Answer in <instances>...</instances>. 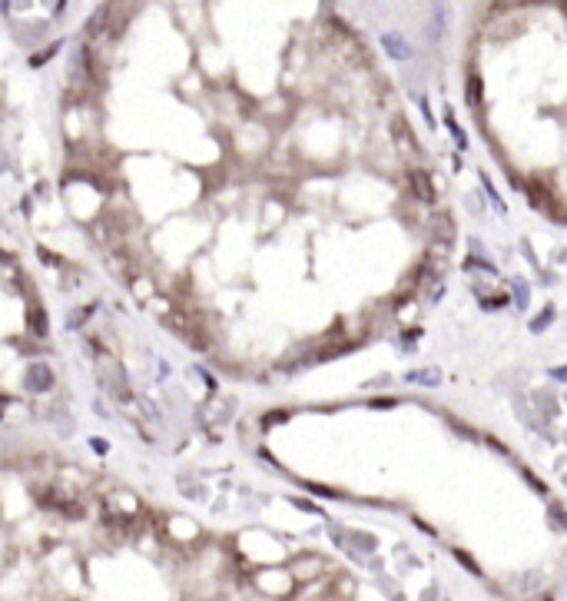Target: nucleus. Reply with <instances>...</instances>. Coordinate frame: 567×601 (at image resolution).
I'll use <instances>...</instances> for the list:
<instances>
[{
    "label": "nucleus",
    "instance_id": "nucleus-1",
    "mask_svg": "<svg viewBox=\"0 0 567 601\" xmlns=\"http://www.w3.org/2000/svg\"><path fill=\"white\" fill-rule=\"evenodd\" d=\"M527 189V197H531V206L535 209H544V213H554L557 209V199H554V193H551V186L544 183V180H531V186H524Z\"/></svg>",
    "mask_w": 567,
    "mask_h": 601
},
{
    "label": "nucleus",
    "instance_id": "nucleus-2",
    "mask_svg": "<svg viewBox=\"0 0 567 601\" xmlns=\"http://www.w3.org/2000/svg\"><path fill=\"white\" fill-rule=\"evenodd\" d=\"M408 180H412L414 197L422 199V203H435V183H431V173H428V170H412Z\"/></svg>",
    "mask_w": 567,
    "mask_h": 601
},
{
    "label": "nucleus",
    "instance_id": "nucleus-3",
    "mask_svg": "<svg viewBox=\"0 0 567 601\" xmlns=\"http://www.w3.org/2000/svg\"><path fill=\"white\" fill-rule=\"evenodd\" d=\"M382 47H388V54H392L395 60H405V57H412V47L405 44L398 33H382Z\"/></svg>",
    "mask_w": 567,
    "mask_h": 601
},
{
    "label": "nucleus",
    "instance_id": "nucleus-4",
    "mask_svg": "<svg viewBox=\"0 0 567 601\" xmlns=\"http://www.w3.org/2000/svg\"><path fill=\"white\" fill-rule=\"evenodd\" d=\"M465 97H468V107H481V97H484V90H481V77H478V74H468V83H465Z\"/></svg>",
    "mask_w": 567,
    "mask_h": 601
},
{
    "label": "nucleus",
    "instance_id": "nucleus-5",
    "mask_svg": "<svg viewBox=\"0 0 567 601\" xmlns=\"http://www.w3.org/2000/svg\"><path fill=\"white\" fill-rule=\"evenodd\" d=\"M455 558H458V565H465V568H468L471 575H481V565L468 555V552H465V548H455Z\"/></svg>",
    "mask_w": 567,
    "mask_h": 601
},
{
    "label": "nucleus",
    "instance_id": "nucleus-6",
    "mask_svg": "<svg viewBox=\"0 0 567 601\" xmlns=\"http://www.w3.org/2000/svg\"><path fill=\"white\" fill-rule=\"evenodd\" d=\"M448 127H451V136H455V143H458L461 150H465V146H468V136H465V133L458 130V123L451 120V117H448Z\"/></svg>",
    "mask_w": 567,
    "mask_h": 601
},
{
    "label": "nucleus",
    "instance_id": "nucleus-7",
    "mask_svg": "<svg viewBox=\"0 0 567 601\" xmlns=\"http://www.w3.org/2000/svg\"><path fill=\"white\" fill-rule=\"evenodd\" d=\"M551 316H554V309H544V319H535V322H531V329H535V332H537V329H544L547 322H551Z\"/></svg>",
    "mask_w": 567,
    "mask_h": 601
},
{
    "label": "nucleus",
    "instance_id": "nucleus-8",
    "mask_svg": "<svg viewBox=\"0 0 567 601\" xmlns=\"http://www.w3.org/2000/svg\"><path fill=\"white\" fill-rule=\"evenodd\" d=\"M531 601H554V598H551V595H544V598H531Z\"/></svg>",
    "mask_w": 567,
    "mask_h": 601
},
{
    "label": "nucleus",
    "instance_id": "nucleus-9",
    "mask_svg": "<svg viewBox=\"0 0 567 601\" xmlns=\"http://www.w3.org/2000/svg\"><path fill=\"white\" fill-rule=\"evenodd\" d=\"M557 375H561V379H567V369H557Z\"/></svg>",
    "mask_w": 567,
    "mask_h": 601
}]
</instances>
